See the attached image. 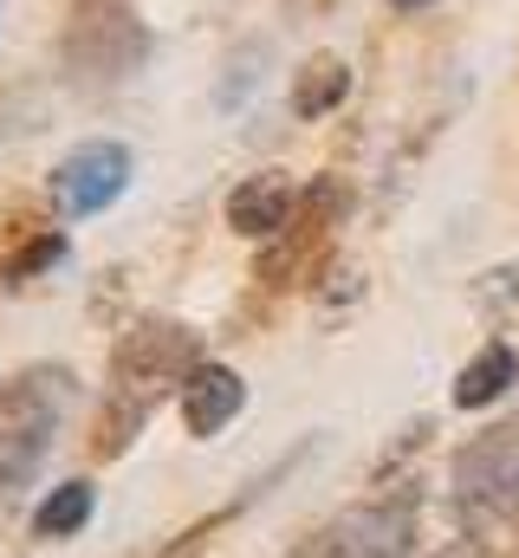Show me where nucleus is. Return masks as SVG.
<instances>
[{"label": "nucleus", "instance_id": "f257e3e1", "mask_svg": "<svg viewBox=\"0 0 519 558\" xmlns=\"http://www.w3.org/2000/svg\"><path fill=\"white\" fill-rule=\"evenodd\" d=\"M195 364H202V344H195V331L182 318H136L118 338V351H111V384H105L92 454L118 461L130 441L143 435V422L156 416V403L189 384Z\"/></svg>", "mask_w": 519, "mask_h": 558}, {"label": "nucleus", "instance_id": "f03ea898", "mask_svg": "<svg viewBox=\"0 0 519 558\" xmlns=\"http://www.w3.org/2000/svg\"><path fill=\"white\" fill-rule=\"evenodd\" d=\"M72 403H79V377L65 364H26L0 384V507L39 481V468L65 435Z\"/></svg>", "mask_w": 519, "mask_h": 558}, {"label": "nucleus", "instance_id": "7ed1b4c3", "mask_svg": "<svg viewBox=\"0 0 519 558\" xmlns=\"http://www.w3.org/2000/svg\"><path fill=\"white\" fill-rule=\"evenodd\" d=\"M59 65L79 92H118L149 65V26L130 0H79L59 39Z\"/></svg>", "mask_w": 519, "mask_h": 558}, {"label": "nucleus", "instance_id": "20e7f679", "mask_svg": "<svg viewBox=\"0 0 519 558\" xmlns=\"http://www.w3.org/2000/svg\"><path fill=\"white\" fill-rule=\"evenodd\" d=\"M415 526H422V494L389 487V494H371V500L331 513L312 539L292 546V558H409Z\"/></svg>", "mask_w": 519, "mask_h": 558}, {"label": "nucleus", "instance_id": "39448f33", "mask_svg": "<svg viewBox=\"0 0 519 558\" xmlns=\"http://www.w3.org/2000/svg\"><path fill=\"white\" fill-rule=\"evenodd\" d=\"M455 513L474 533L481 526H507L519 513V422L481 428L455 454Z\"/></svg>", "mask_w": 519, "mask_h": 558}, {"label": "nucleus", "instance_id": "423d86ee", "mask_svg": "<svg viewBox=\"0 0 519 558\" xmlns=\"http://www.w3.org/2000/svg\"><path fill=\"white\" fill-rule=\"evenodd\" d=\"M345 208H351V189H345L338 175H318V182L299 195V215L260 247V267H254L260 286H266V292L305 286L312 267H318V254H325V241H331V228L345 221Z\"/></svg>", "mask_w": 519, "mask_h": 558}, {"label": "nucleus", "instance_id": "0eeeda50", "mask_svg": "<svg viewBox=\"0 0 519 558\" xmlns=\"http://www.w3.org/2000/svg\"><path fill=\"white\" fill-rule=\"evenodd\" d=\"M130 189V149L118 137H98V143H79L59 169H52V202L85 221V215H105L118 195Z\"/></svg>", "mask_w": 519, "mask_h": 558}, {"label": "nucleus", "instance_id": "6e6552de", "mask_svg": "<svg viewBox=\"0 0 519 558\" xmlns=\"http://www.w3.org/2000/svg\"><path fill=\"white\" fill-rule=\"evenodd\" d=\"M176 397H182V422H189V435H195V441H208V435H221L228 422L241 416V403H248V384H241V371H228V364L202 357Z\"/></svg>", "mask_w": 519, "mask_h": 558}, {"label": "nucleus", "instance_id": "1a4fd4ad", "mask_svg": "<svg viewBox=\"0 0 519 558\" xmlns=\"http://www.w3.org/2000/svg\"><path fill=\"white\" fill-rule=\"evenodd\" d=\"M292 215H299V189H292L286 169H260L228 195V228L248 234V241H273Z\"/></svg>", "mask_w": 519, "mask_h": 558}, {"label": "nucleus", "instance_id": "9d476101", "mask_svg": "<svg viewBox=\"0 0 519 558\" xmlns=\"http://www.w3.org/2000/svg\"><path fill=\"white\" fill-rule=\"evenodd\" d=\"M345 98H351V65H345L338 52H312V59L299 65V78H292V118H299V124H318V118H331Z\"/></svg>", "mask_w": 519, "mask_h": 558}, {"label": "nucleus", "instance_id": "9b49d317", "mask_svg": "<svg viewBox=\"0 0 519 558\" xmlns=\"http://www.w3.org/2000/svg\"><path fill=\"white\" fill-rule=\"evenodd\" d=\"M507 384H519V357L514 344H481L468 364H461V377H455V403L461 410H487V403H500L507 397Z\"/></svg>", "mask_w": 519, "mask_h": 558}, {"label": "nucleus", "instance_id": "f8f14e48", "mask_svg": "<svg viewBox=\"0 0 519 558\" xmlns=\"http://www.w3.org/2000/svg\"><path fill=\"white\" fill-rule=\"evenodd\" d=\"M85 520H92V481H65V487H52L33 507V533L39 539H72Z\"/></svg>", "mask_w": 519, "mask_h": 558}, {"label": "nucleus", "instance_id": "ddd939ff", "mask_svg": "<svg viewBox=\"0 0 519 558\" xmlns=\"http://www.w3.org/2000/svg\"><path fill=\"white\" fill-rule=\"evenodd\" d=\"M59 260H65V234H59V228H39V234L7 260V279H13V286H26L33 274H46V267H59Z\"/></svg>", "mask_w": 519, "mask_h": 558}, {"label": "nucleus", "instance_id": "4468645a", "mask_svg": "<svg viewBox=\"0 0 519 558\" xmlns=\"http://www.w3.org/2000/svg\"><path fill=\"white\" fill-rule=\"evenodd\" d=\"M435 558H487L481 546H448V553H435Z\"/></svg>", "mask_w": 519, "mask_h": 558}, {"label": "nucleus", "instance_id": "2eb2a0df", "mask_svg": "<svg viewBox=\"0 0 519 558\" xmlns=\"http://www.w3.org/2000/svg\"><path fill=\"white\" fill-rule=\"evenodd\" d=\"M396 13H415V7H435V0H389Z\"/></svg>", "mask_w": 519, "mask_h": 558}]
</instances>
